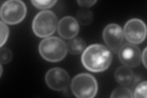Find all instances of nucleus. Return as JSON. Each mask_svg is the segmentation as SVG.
<instances>
[{
	"mask_svg": "<svg viewBox=\"0 0 147 98\" xmlns=\"http://www.w3.org/2000/svg\"><path fill=\"white\" fill-rule=\"evenodd\" d=\"M0 54H1L0 62L2 64L9 63L12 59V53L11 50L7 48H2L0 50Z\"/></svg>",
	"mask_w": 147,
	"mask_h": 98,
	"instance_id": "nucleus-17",
	"label": "nucleus"
},
{
	"mask_svg": "<svg viewBox=\"0 0 147 98\" xmlns=\"http://www.w3.org/2000/svg\"><path fill=\"white\" fill-rule=\"evenodd\" d=\"M57 25L56 14L51 11H43L39 12L34 18L32 29L37 36L47 38L54 33Z\"/></svg>",
	"mask_w": 147,
	"mask_h": 98,
	"instance_id": "nucleus-4",
	"label": "nucleus"
},
{
	"mask_svg": "<svg viewBox=\"0 0 147 98\" xmlns=\"http://www.w3.org/2000/svg\"><path fill=\"white\" fill-rule=\"evenodd\" d=\"M0 26H1V44H0V47H2L5 44L8 39L9 30L6 23H4L3 21L0 22Z\"/></svg>",
	"mask_w": 147,
	"mask_h": 98,
	"instance_id": "nucleus-18",
	"label": "nucleus"
},
{
	"mask_svg": "<svg viewBox=\"0 0 147 98\" xmlns=\"http://www.w3.org/2000/svg\"><path fill=\"white\" fill-rule=\"evenodd\" d=\"M27 9L25 3L20 0H9L1 6L0 16L2 21L8 25H17L24 20Z\"/></svg>",
	"mask_w": 147,
	"mask_h": 98,
	"instance_id": "nucleus-5",
	"label": "nucleus"
},
{
	"mask_svg": "<svg viewBox=\"0 0 147 98\" xmlns=\"http://www.w3.org/2000/svg\"><path fill=\"white\" fill-rule=\"evenodd\" d=\"M102 37L107 47L115 53L121 47L123 42V31L119 25L110 23L105 27Z\"/></svg>",
	"mask_w": 147,
	"mask_h": 98,
	"instance_id": "nucleus-8",
	"label": "nucleus"
},
{
	"mask_svg": "<svg viewBox=\"0 0 147 98\" xmlns=\"http://www.w3.org/2000/svg\"><path fill=\"white\" fill-rule=\"evenodd\" d=\"M86 47V43L82 38L70 39L67 44V51L72 55H79L84 52Z\"/></svg>",
	"mask_w": 147,
	"mask_h": 98,
	"instance_id": "nucleus-12",
	"label": "nucleus"
},
{
	"mask_svg": "<svg viewBox=\"0 0 147 98\" xmlns=\"http://www.w3.org/2000/svg\"><path fill=\"white\" fill-rule=\"evenodd\" d=\"M81 60L83 66L89 71L100 72L109 68L112 61V54L105 46L94 44L84 50Z\"/></svg>",
	"mask_w": 147,
	"mask_h": 98,
	"instance_id": "nucleus-1",
	"label": "nucleus"
},
{
	"mask_svg": "<svg viewBox=\"0 0 147 98\" xmlns=\"http://www.w3.org/2000/svg\"><path fill=\"white\" fill-rule=\"evenodd\" d=\"M97 3V1H77V3L79 5L84 7H90L94 6Z\"/></svg>",
	"mask_w": 147,
	"mask_h": 98,
	"instance_id": "nucleus-19",
	"label": "nucleus"
},
{
	"mask_svg": "<svg viewBox=\"0 0 147 98\" xmlns=\"http://www.w3.org/2000/svg\"><path fill=\"white\" fill-rule=\"evenodd\" d=\"M115 78L120 85L127 86L132 83L134 78V72L131 68L122 66L117 69L115 72Z\"/></svg>",
	"mask_w": 147,
	"mask_h": 98,
	"instance_id": "nucleus-11",
	"label": "nucleus"
},
{
	"mask_svg": "<svg viewBox=\"0 0 147 98\" xmlns=\"http://www.w3.org/2000/svg\"><path fill=\"white\" fill-rule=\"evenodd\" d=\"M146 87H147L146 81H144L140 83L136 88L133 97H134L136 98H140V97L146 98L147 97Z\"/></svg>",
	"mask_w": 147,
	"mask_h": 98,
	"instance_id": "nucleus-15",
	"label": "nucleus"
},
{
	"mask_svg": "<svg viewBox=\"0 0 147 98\" xmlns=\"http://www.w3.org/2000/svg\"><path fill=\"white\" fill-rule=\"evenodd\" d=\"M123 33L126 40L130 43L139 44L143 43L146 38L145 23L139 18H132L126 23Z\"/></svg>",
	"mask_w": 147,
	"mask_h": 98,
	"instance_id": "nucleus-6",
	"label": "nucleus"
},
{
	"mask_svg": "<svg viewBox=\"0 0 147 98\" xmlns=\"http://www.w3.org/2000/svg\"><path fill=\"white\" fill-rule=\"evenodd\" d=\"M33 5L39 9H47L51 8L57 3L56 0H49V1H31Z\"/></svg>",
	"mask_w": 147,
	"mask_h": 98,
	"instance_id": "nucleus-16",
	"label": "nucleus"
},
{
	"mask_svg": "<svg viewBox=\"0 0 147 98\" xmlns=\"http://www.w3.org/2000/svg\"><path fill=\"white\" fill-rule=\"evenodd\" d=\"M71 90L79 98L94 97L98 91V84L94 77L88 73H81L73 78Z\"/></svg>",
	"mask_w": 147,
	"mask_h": 98,
	"instance_id": "nucleus-3",
	"label": "nucleus"
},
{
	"mask_svg": "<svg viewBox=\"0 0 147 98\" xmlns=\"http://www.w3.org/2000/svg\"><path fill=\"white\" fill-rule=\"evenodd\" d=\"M111 97H133L132 91L128 88L120 87L115 89L110 96Z\"/></svg>",
	"mask_w": 147,
	"mask_h": 98,
	"instance_id": "nucleus-14",
	"label": "nucleus"
},
{
	"mask_svg": "<svg viewBox=\"0 0 147 98\" xmlns=\"http://www.w3.org/2000/svg\"><path fill=\"white\" fill-rule=\"evenodd\" d=\"M77 22L82 25H88L93 20V14L90 10L82 9L77 13Z\"/></svg>",
	"mask_w": 147,
	"mask_h": 98,
	"instance_id": "nucleus-13",
	"label": "nucleus"
},
{
	"mask_svg": "<svg viewBox=\"0 0 147 98\" xmlns=\"http://www.w3.org/2000/svg\"><path fill=\"white\" fill-rule=\"evenodd\" d=\"M118 55L121 63L129 68L137 67L140 63V50L134 44L126 43L121 46Z\"/></svg>",
	"mask_w": 147,
	"mask_h": 98,
	"instance_id": "nucleus-9",
	"label": "nucleus"
},
{
	"mask_svg": "<svg viewBox=\"0 0 147 98\" xmlns=\"http://www.w3.org/2000/svg\"><path fill=\"white\" fill-rule=\"evenodd\" d=\"M58 32L64 39L74 38L79 32V23L72 17H64L58 23Z\"/></svg>",
	"mask_w": 147,
	"mask_h": 98,
	"instance_id": "nucleus-10",
	"label": "nucleus"
},
{
	"mask_svg": "<svg viewBox=\"0 0 147 98\" xmlns=\"http://www.w3.org/2000/svg\"><path fill=\"white\" fill-rule=\"evenodd\" d=\"M45 82L47 86L55 91L66 90L70 82L68 73L62 68H53L50 69L45 74Z\"/></svg>",
	"mask_w": 147,
	"mask_h": 98,
	"instance_id": "nucleus-7",
	"label": "nucleus"
},
{
	"mask_svg": "<svg viewBox=\"0 0 147 98\" xmlns=\"http://www.w3.org/2000/svg\"><path fill=\"white\" fill-rule=\"evenodd\" d=\"M39 52L44 59L49 62H58L63 60L67 53V45L58 37H49L41 41Z\"/></svg>",
	"mask_w": 147,
	"mask_h": 98,
	"instance_id": "nucleus-2",
	"label": "nucleus"
},
{
	"mask_svg": "<svg viewBox=\"0 0 147 98\" xmlns=\"http://www.w3.org/2000/svg\"><path fill=\"white\" fill-rule=\"evenodd\" d=\"M141 58L142 60V63H143L145 68H146V47L144 50L143 52H142Z\"/></svg>",
	"mask_w": 147,
	"mask_h": 98,
	"instance_id": "nucleus-20",
	"label": "nucleus"
}]
</instances>
